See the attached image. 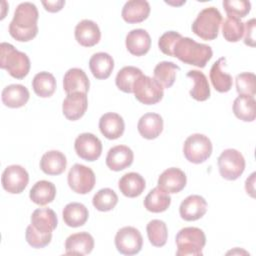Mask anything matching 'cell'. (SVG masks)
Here are the masks:
<instances>
[{"instance_id": "obj_1", "label": "cell", "mask_w": 256, "mask_h": 256, "mask_svg": "<svg viewBox=\"0 0 256 256\" xmlns=\"http://www.w3.org/2000/svg\"><path fill=\"white\" fill-rule=\"evenodd\" d=\"M38 18L39 13L35 4L20 3L9 24V34L19 42H28L34 39L38 33Z\"/></svg>"}, {"instance_id": "obj_2", "label": "cell", "mask_w": 256, "mask_h": 256, "mask_svg": "<svg viewBox=\"0 0 256 256\" xmlns=\"http://www.w3.org/2000/svg\"><path fill=\"white\" fill-rule=\"evenodd\" d=\"M212 48L206 44L198 43L189 37H181L173 49V57L181 62L204 68L207 62L212 58Z\"/></svg>"}, {"instance_id": "obj_3", "label": "cell", "mask_w": 256, "mask_h": 256, "mask_svg": "<svg viewBox=\"0 0 256 256\" xmlns=\"http://www.w3.org/2000/svg\"><path fill=\"white\" fill-rule=\"evenodd\" d=\"M0 67L6 70L10 76L23 79L30 71V59L24 53L18 51L12 44L2 42L0 44Z\"/></svg>"}, {"instance_id": "obj_4", "label": "cell", "mask_w": 256, "mask_h": 256, "mask_svg": "<svg viewBox=\"0 0 256 256\" xmlns=\"http://www.w3.org/2000/svg\"><path fill=\"white\" fill-rule=\"evenodd\" d=\"M177 256H201L206 244V236L200 228L184 227L176 235Z\"/></svg>"}, {"instance_id": "obj_5", "label": "cell", "mask_w": 256, "mask_h": 256, "mask_svg": "<svg viewBox=\"0 0 256 256\" xmlns=\"http://www.w3.org/2000/svg\"><path fill=\"white\" fill-rule=\"evenodd\" d=\"M222 23V15L213 6L206 7L200 11L192 23V31L203 40H214L217 38Z\"/></svg>"}, {"instance_id": "obj_6", "label": "cell", "mask_w": 256, "mask_h": 256, "mask_svg": "<svg viewBox=\"0 0 256 256\" xmlns=\"http://www.w3.org/2000/svg\"><path fill=\"white\" fill-rule=\"evenodd\" d=\"M211 140L200 133L192 134L184 142L183 154L185 158L194 164L205 162L212 154Z\"/></svg>"}, {"instance_id": "obj_7", "label": "cell", "mask_w": 256, "mask_h": 256, "mask_svg": "<svg viewBox=\"0 0 256 256\" xmlns=\"http://www.w3.org/2000/svg\"><path fill=\"white\" fill-rule=\"evenodd\" d=\"M220 175L226 180L238 179L245 170V159L236 149H226L218 157Z\"/></svg>"}, {"instance_id": "obj_8", "label": "cell", "mask_w": 256, "mask_h": 256, "mask_svg": "<svg viewBox=\"0 0 256 256\" xmlns=\"http://www.w3.org/2000/svg\"><path fill=\"white\" fill-rule=\"evenodd\" d=\"M164 88L154 79L147 75H141L133 86L135 98L142 104L153 105L162 100Z\"/></svg>"}, {"instance_id": "obj_9", "label": "cell", "mask_w": 256, "mask_h": 256, "mask_svg": "<svg viewBox=\"0 0 256 256\" xmlns=\"http://www.w3.org/2000/svg\"><path fill=\"white\" fill-rule=\"evenodd\" d=\"M67 181L73 192L78 194H87L94 188L96 177L91 168L77 163L69 170Z\"/></svg>"}, {"instance_id": "obj_10", "label": "cell", "mask_w": 256, "mask_h": 256, "mask_svg": "<svg viewBox=\"0 0 256 256\" xmlns=\"http://www.w3.org/2000/svg\"><path fill=\"white\" fill-rule=\"evenodd\" d=\"M142 245L143 237L135 227H123L115 235V246L118 252L123 255H135L139 253Z\"/></svg>"}, {"instance_id": "obj_11", "label": "cell", "mask_w": 256, "mask_h": 256, "mask_svg": "<svg viewBox=\"0 0 256 256\" xmlns=\"http://www.w3.org/2000/svg\"><path fill=\"white\" fill-rule=\"evenodd\" d=\"M29 182V174L20 165H10L2 173L1 183L5 191L11 194H19L24 191Z\"/></svg>"}, {"instance_id": "obj_12", "label": "cell", "mask_w": 256, "mask_h": 256, "mask_svg": "<svg viewBox=\"0 0 256 256\" xmlns=\"http://www.w3.org/2000/svg\"><path fill=\"white\" fill-rule=\"evenodd\" d=\"M74 149L81 159L93 162L101 156L102 143L94 134L82 133L75 139Z\"/></svg>"}, {"instance_id": "obj_13", "label": "cell", "mask_w": 256, "mask_h": 256, "mask_svg": "<svg viewBox=\"0 0 256 256\" xmlns=\"http://www.w3.org/2000/svg\"><path fill=\"white\" fill-rule=\"evenodd\" d=\"M187 183V177L185 173L176 167L166 169L161 173L158 178V186L161 190L168 194L178 193L184 189Z\"/></svg>"}, {"instance_id": "obj_14", "label": "cell", "mask_w": 256, "mask_h": 256, "mask_svg": "<svg viewBox=\"0 0 256 256\" xmlns=\"http://www.w3.org/2000/svg\"><path fill=\"white\" fill-rule=\"evenodd\" d=\"M88 108L87 94L83 92H74L67 94L62 103L64 116L71 121H76L83 117Z\"/></svg>"}, {"instance_id": "obj_15", "label": "cell", "mask_w": 256, "mask_h": 256, "mask_svg": "<svg viewBox=\"0 0 256 256\" xmlns=\"http://www.w3.org/2000/svg\"><path fill=\"white\" fill-rule=\"evenodd\" d=\"M207 211V202L200 195H189L180 204L179 213L185 221H196Z\"/></svg>"}, {"instance_id": "obj_16", "label": "cell", "mask_w": 256, "mask_h": 256, "mask_svg": "<svg viewBox=\"0 0 256 256\" xmlns=\"http://www.w3.org/2000/svg\"><path fill=\"white\" fill-rule=\"evenodd\" d=\"M134 153L126 145H117L109 149L106 156V165L112 171H121L133 163Z\"/></svg>"}, {"instance_id": "obj_17", "label": "cell", "mask_w": 256, "mask_h": 256, "mask_svg": "<svg viewBox=\"0 0 256 256\" xmlns=\"http://www.w3.org/2000/svg\"><path fill=\"white\" fill-rule=\"evenodd\" d=\"M75 39L83 47H93L100 41L101 31L92 20L84 19L75 27Z\"/></svg>"}, {"instance_id": "obj_18", "label": "cell", "mask_w": 256, "mask_h": 256, "mask_svg": "<svg viewBox=\"0 0 256 256\" xmlns=\"http://www.w3.org/2000/svg\"><path fill=\"white\" fill-rule=\"evenodd\" d=\"M94 239L88 232H78L71 234L65 241V254L86 255L92 252Z\"/></svg>"}, {"instance_id": "obj_19", "label": "cell", "mask_w": 256, "mask_h": 256, "mask_svg": "<svg viewBox=\"0 0 256 256\" xmlns=\"http://www.w3.org/2000/svg\"><path fill=\"white\" fill-rule=\"evenodd\" d=\"M99 129L104 137L109 140H115L123 135L125 123L119 114L108 112L101 116L99 120Z\"/></svg>"}, {"instance_id": "obj_20", "label": "cell", "mask_w": 256, "mask_h": 256, "mask_svg": "<svg viewBox=\"0 0 256 256\" xmlns=\"http://www.w3.org/2000/svg\"><path fill=\"white\" fill-rule=\"evenodd\" d=\"M125 44L132 55L143 56L151 47V37L144 29H133L127 34Z\"/></svg>"}, {"instance_id": "obj_21", "label": "cell", "mask_w": 256, "mask_h": 256, "mask_svg": "<svg viewBox=\"0 0 256 256\" xmlns=\"http://www.w3.org/2000/svg\"><path fill=\"white\" fill-rule=\"evenodd\" d=\"M150 5L145 0H130L127 1L121 12L123 20L127 23H140L146 20L150 14Z\"/></svg>"}, {"instance_id": "obj_22", "label": "cell", "mask_w": 256, "mask_h": 256, "mask_svg": "<svg viewBox=\"0 0 256 256\" xmlns=\"http://www.w3.org/2000/svg\"><path fill=\"white\" fill-rule=\"evenodd\" d=\"M90 81L86 73L80 68L69 69L63 77V88L67 94L74 92L86 93L89 91Z\"/></svg>"}, {"instance_id": "obj_23", "label": "cell", "mask_w": 256, "mask_h": 256, "mask_svg": "<svg viewBox=\"0 0 256 256\" xmlns=\"http://www.w3.org/2000/svg\"><path fill=\"white\" fill-rule=\"evenodd\" d=\"M137 129L143 138L148 140L155 139L163 131V119L157 113H146L140 117Z\"/></svg>"}, {"instance_id": "obj_24", "label": "cell", "mask_w": 256, "mask_h": 256, "mask_svg": "<svg viewBox=\"0 0 256 256\" xmlns=\"http://www.w3.org/2000/svg\"><path fill=\"white\" fill-rule=\"evenodd\" d=\"M57 224V215L50 208L36 209L31 215V225L41 233H52V231L56 229Z\"/></svg>"}, {"instance_id": "obj_25", "label": "cell", "mask_w": 256, "mask_h": 256, "mask_svg": "<svg viewBox=\"0 0 256 256\" xmlns=\"http://www.w3.org/2000/svg\"><path fill=\"white\" fill-rule=\"evenodd\" d=\"M28 89L21 84H11L6 86L1 93L2 102L9 108L23 107L29 100Z\"/></svg>"}, {"instance_id": "obj_26", "label": "cell", "mask_w": 256, "mask_h": 256, "mask_svg": "<svg viewBox=\"0 0 256 256\" xmlns=\"http://www.w3.org/2000/svg\"><path fill=\"white\" fill-rule=\"evenodd\" d=\"M226 58L221 57L213 63L210 69V80L214 89L220 93L228 92L232 87V76L224 71Z\"/></svg>"}, {"instance_id": "obj_27", "label": "cell", "mask_w": 256, "mask_h": 256, "mask_svg": "<svg viewBox=\"0 0 256 256\" xmlns=\"http://www.w3.org/2000/svg\"><path fill=\"white\" fill-rule=\"evenodd\" d=\"M118 187L124 196L135 198L142 194L146 187V182L139 173L129 172L120 178Z\"/></svg>"}, {"instance_id": "obj_28", "label": "cell", "mask_w": 256, "mask_h": 256, "mask_svg": "<svg viewBox=\"0 0 256 256\" xmlns=\"http://www.w3.org/2000/svg\"><path fill=\"white\" fill-rule=\"evenodd\" d=\"M89 68L96 79H107L114 69V60L108 53L98 52L91 56Z\"/></svg>"}, {"instance_id": "obj_29", "label": "cell", "mask_w": 256, "mask_h": 256, "mask_svg": "<svg viewBox=\"0 0 256 256\" xmlns=\"http://www.w3.org/2000/svg\"><path fill=\"white\" fill-rule=\"evenodd\" d=\"M66 166V156L58 150L46 152L40 160V168L47 175H60L65 171Z\"/></svg>"}, {"instance_id": "obj_30", "label": "cell", "mask_w": 256, "mask_h": 256, "mask_svg": "<svg viewBox=\"0 0 256 256\" xmlns=\"http://www.w3.org/2000/svg\"><path fill=\"white\" fill-rule=\"evenodd\" d=\"M62 217L67 226L76 228L83 226L86 223L89 217V212L84 204L71 202L63 208Z\"/></svg>"}, {"instance_id": "obj_31", "label": "cell", "mask_w": 256, "mask_h": 256, "mask_svg": "<svg viewBox=\"0 0 256 256\" xmlns=\"http://www.w3.org/2000/svg\"><path fill=\"white\" fill-rule=\"evenodd\" d=\"M56 196L55 185L47 180H40L36 182L29 192V197L32 202L37 205L44 206L51 203Z\"/></svg>"}, {"instance_id": "obj_32", "label": "cell", "mask_w": 256, "mask_h": 256, "mask_svg": "<svg viewBox=\"0 0 256 256\" xmlns=\"http://www.w3.org/2000/svg\"><path fill=\"white\" fill-rule=\"evenodd\" d=\"M233 113L244 122L254 121L256 118V101L254 97L239 95L233 102Z\"/></svg>"}, {"instance_id": "obj_33", "label": "cell", "mask_w": 256, "mask_h": 256, "mask_svg": "<svg viewBox=\"0 0 256 256\" xmlns=\"http://www.w3.org/2000/svg\"><path fill=\"white\" fill-rule=\"evenodd\" d=\"M171 204V197L159 187L153 188L144 199V207L152 213L166 211Z\"/></svg>"}, {"instance_id": "obj_34", "label": "cell", "mask_w": 256, "mask_h": 256, "mask_svg": "<svg viewBox=\"0 0 256 256\" xmlns=\"http://www.w3.org/2000/svg\"><path fill=\"white\" fill-rule=\"evenodd\" d=\"M32 88L35 94L41 98L51 97L56 90V79L49 72H39L32 80Z\"/></svg>"}, {"instance_id": "obj_35", "label": "cell", "mask_w": 256, "mask_h": 256, "mask_svg": "<svg viewBox=\"0 0 256 256\" xmlns=\"http://www.w3.org/2000/svg\"><path fill=\"white\" fill-rule=\"evenodd\" d=\"M180 67L170 61H162L154 68V79L163 87L170 88L176 79V73Z\"/></svg>"}, {"instance_id": "obj_36", "label": "cell", "mask_w": 256, "mask_h": 256, "mask_svg": "<svg viewBox=\"0 0 256 256\" xmlns=\"http://www.w3.org/2000/svg\"><path fill=\"white\" fill-rule=\"evenodd\" d=\"M187 77L194 82V86L190 90V96L196 101H206L210 97V86L204 73L198 70H190Z\"/></svg>"}, {"instance_id": "obj_37", "label": "cell", "mask_w": 256, "mask_h": 256, "mask_svg": "<svg viewBox=\"0 0 256 256\" xmlns=\"http://www.w3.org/2000/svg\"><path fill=\"white\" fill-rule=\"evenodd\" d=\"M142 71L134 66H125L116 75L115 84L125 93H133V86L136 80L142 75Z\"/></svg>"}, {"instance_id": "obj_38", "label": "cell", "mask_w": 256, "mask_h": 256, "mask_svg": "<svg viewBox=\"0 0 256 256\" xmlns=\"http://www.w3.org/2000/svg\"><path fill=\"white\" fill-rule=\"evenodd\" d=\"M147 236L150 243L155 247H162L166 244L168 230L166 223L159 219L151 220L146 226Z\"/></svg>"}, {"instance_id": "obj_39", "label": "cell", "mask_w": 256, "mask_h": 256, "mask_svg": "<svg viewBox=\"0 0 256 256\" xmlns=\"http://www.w3.org/2000/svg\"><path fill=\"white\" fill-rule=\"evenodd\" d=\"M118 203V196L110 188L100 189L95 193L92 199L93 206L101 212H107L115 208Z\"/></svg>"}, {"instance_id": "obj_40", "label": "cell", "mask_w": 256, "mask_h": 256, "mask_svg": "<svg viewBox=\"0 0 256 256\" xmlns=\"http://www.w3.org/2000/svg\"><path fill=\"white\" fill-rule=\"evenodd\" d=\"M222 34L228 42H238L244 35V23L237 17L227 16L222 23Z\"/></svg>"}, {"instance_id": "obj_41", "label": "cell", "mask_w": 256, "mask_h": 256, "mask_svg": "<svg viewBox=\"0 0 256 256\" xmlns=\"http://www.w3.org/2000/svg\"><path fill=\"white\" fill-rule=\"evenodd\" d=\"M236 90L239 95L252 96L256 94V76L254 73L243 72L235 78Z\"/></svg>"}, {"instance_id": "obj_42", "label": "cell", "mask_w": 256, "mask_h": 256, "mask_svg": "<svg viewBox=\"0 0 256 256\" xmlns=\"http://www.w3.org/2000/svg\"><path fill=\"white\" fill-rule=\"evenodd\" d=\"M223 7L227 16H233L240 19L250 12L251 3L247 0H225L223 1Z\"/></svg>"}, {"instance_id": "obj_43", "label": "cell", "mask_w": 256, "mask_h": 256, "mask_svg": "<svg viewBox=\"0 0 256 256\" xmlns=\"http://www.w3.org/2000/svg\"><path fill=\"white\" fill-rule=\"evenodd\" d=\"M25 238H26L27 243L31 247L39 249V248H44L51 242L52 233H49V234L41 233V232L37 231L35 228H33V226L30 224L26 228Z\"/></svg>"}, {"instance_id": "obj_44", "label": "cell", "mask_w": 256, "mask_h": 256, "mask_svg": "<svg viewBox=\"0 0 256 256\" xmlns=\"http://www.w3.org/2000/svg\"><path fill=\"white\" fill-rule=\"evenodd\" d=\"M182 37L181 34H179L176 31H167L164 34H162L158 40V46L162 53L168 56L173 57V49L176 44V42Z\"/></svg>"}, {"instance_id": "obj_45", "label": "cell", "mask_w": 256, "mask_h": 256, "mask_svg": "<svg viewBox=\"0 0 256 256\" xmlns=\"http://www.w3.org/2000/svg\"><path fill=\"white\" fill-rule=\"evenodd\" d=\"M255 25L256 21L254 18L244 23V43L248 46H255Z\"/></svg>"}, {"instance_id": "obj_46", "label": "cell", "mask_w": 256, "mask_h": 256, "mask_svg": "<svg viewBox=\"0 0 256 256\" xmlns=\"http://www.w3.org/2000/svg\"><path fill=\"white\" fill-rule=\"evenodd\" d=\"M42 5L44 6L45 10L51 13L59 12L65 5L64 0H56V1H42Z\"/></svg>"}, {"instance_id": "obj_47", "label": "cell", "mask_w": 256, "mask_h": 256, "mask_svg": "<svg viewBox=\"0 0 256 256\" xmlns=\"http://www.w3.org/2000/svg\"><path fill=\"white\" fill-rule=\"evenodd\" d=\"M254 183H255V172H253L245 181V190L247 192V194H249L251 197H255L254 192Z\"/></svg>"}]
</instances>
